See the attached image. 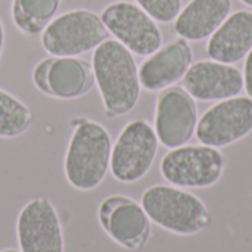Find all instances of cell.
I'll use <instances>...</instances> for the list:
<instances>
[{"label":"cell","mask_w":252,"mask_h":252,"mask_svg":"<svg viewBox=\"0 0 252 252\" xmlns=\"http://www.w3.org/2000/svg\"><path fill=\"white\" fill-rule=\"evenodd\" d=\"M152 19L161 24H170L182 10V0H134Z\"/></svg>","instance_id":"obj_19"},{"label":"cell","mask_w":252,"mask_h":252,"mask_svg":"<svg viewBox=\"0 0 252 252\" xmlns=\"http://www.w3.org/2000/svg\"><path fill=\"white\" fill-rule=\"evenodd\" d=\"M193 63V50L188 40L176 38L149 55L139 68L142 89L155 93L177 84Z\"/></svg>","instance_id":"obj_14"},{"label":"cell","mask_w":252,"mask_h":252,"mask_svg":"<svg viewBox=\"0 0 252 252\" xmlns=\"http://www.w3.org/2000/svg\"><path fill=\"white\" fill-rule=\"evenodd\" d=\"M97 219L105 233L128 251L145 248L152 235V221L142 204L124 195L105 198L97 210Z\"/></svg>","instance_id":"obj_11"},{"label":"cell","mask_w":252,"mask_h":252,"mask_svg":"<svg viewBox=\"0 0 252 252\" xmlns=\"http://www.w3.org/2000/svg\"><path fill=\"white\" fill-rule=\"evenodd\" d=\"M100 18L108 32L136 56L148 58L162 46V32L158 22L136 3L112 1L103 7Z\"/></svg>","instance_id":"obj_7"},{"label":"cell","mask_w":252,"mask_h":252,"mask_svg":"<svg viewBox=\"0 0 252 252\" xmlns=\"http://www.w3.org/2000/svg\"><path fill=\"white\" fill-rule=\"evenodd\" d=\"M112 139L99 123L81 120L71 134L63 171L68 183L81 192H90L102 185L111 165Z\"/></svg>","instance_id":"obj_2"},{"label":"cell","mask_w":252,"mask_h":252,"mask_svg":"<svg viewBox=\"0 0 252 252\" xmlns=\"http://www.w3.org/2000/svg\"><path fill=\"white\" fill-rule=\"evenodd\" d=\"M0 252H21V251H16V250H3V251Z\"/></svg>","instance_id":"obj_23"},{"label":"cell","mask_w":252,"mask_h":252,"mask_svg":"<svg viewBox=\"0 0 252 252\" xmlns=\"http://www.w3.org/2000/svg\"><path fill=\"white\" fill-rule=\"evenodd\" d=\"M35 89L47 97L72 100L86 96L94 84L92 65L80 58L50 56L32 69Z\"/></svg>","instance_id":"obj_8"},{"label":"cell","mask_w":252,"mask_h":252,"mask_svg":"<svg viewBox=\"0 0 252 252\" xmlns=\"http://www.w3.org/2000/svg\"><path fill=\"white\" fill-rule=\"evenodd\" d=\"M232 12V0H190L174 19V31L188 41L210 38Z\"/></svg>","instance_id":"obj_16"},{"label":"cell","mask_w":252,"mask_h":252,"mask_svg":"<svg viewBox=\"0 0 252 252\" xmlns=\"http://www.w3.org/2000/svg\"><path fill=\"white\" fill-rule=\"evenodd\" d=\"M158 137L145 120H133L124 126L111 152V174L120 183H136L152 168L158 152Z\"/></svg>","instance_id":"obj_6"},{"label":"cell","mask_w":252,"mask_h":252,"mask_svg":"<svg viewBox=\"0 0 252 252\" xmlns=\"http://www.w3.org/2000/svg\"><path fill=\"white\" fill-rule=\"evenodd\" d=\"M108 38L100 18L89 9H74L55 16L41 32V46L50 56L77 58L94 50Z\"/></svg>","instance_id":"obj_4"},{"label":"cell","mask_w":252,"mask_h":252,"mask_svg":"<svg viewBox=\"0 0 252 252\" xmlns=\"http://www.w3.org/2000/svg\"><path fill=\"white\" fill-rule=\"evenodd\" d=\"M252 133V99L235 96L219 100L204 112L196 126V139L213 148L230 146Z\"/></svg>","instance_id":"obj_9"},{"label":"cell","mask_w":252,"mask_h":252,"mask_svg":"<svg viewBox=\"0 0 252 252\" xmlns=\"http://www.w3.org/2000/svg\"><path fill=\"white\" fill-rule=\"evenodd\" d=\"M198 105L180 86L162 90L155 102L154 130L159 145L176 149L190 142L198 126Z\"/></svg>","instance_id":"obj_10"},{"label":"cell","mask_w":252,"mask_h":252,"mask_svg":"<svg viewBox=\"0 0 252 252\" xmlns=\"http://www.w3.org/2000/svg\"><path fill=\"white\" fill-rule=\"evenodd\" d=\"M4 40H6V31H4V25L0 19V59H1V53L4 49Z\"/></svg>","instance_id":"obj_21"},{"label":"cell","mask_w":252,"mask_h":252,"mask_svg":"<svg viewBox=\"0 0 252 252\" xmlns=\"http://www.w3.org/2000/svg\"><path fill=\"white\" fill-rule=\"evenodd\" d=\"M62 0H13V25L27 35H37L52 22Z\"/></svg>","instance_id":"obj_17"},{"label":"cell","mask_w":252,"mask_h":252,"mask_svg":"<svg viewBox=\"0 0 252 252\" xmlns=\"http://www.w3.org/2000/svg\"><path fill=\"white\" fill-rule=\"evenodd\" d=\"M224 168L223 152L207 145H185L170 149L159 165L164 180L180 189L213 188L221 180Z\"/></svg>","instance_id":"obj_5"},{"label":"cell","mask_w":252,"mask_h":252,"mask_svg":"<svg viewBox=\"0 0 252 252\" xmlns=\"http://www.w3.org/2000/svg\"><path fill=\"white\" fill-rule=\"evenodd\" d=\"M183 89L195 100L219 102L242 93L244 74L232 63L214 59L198 61L183 77Z\"/></svg>","instance_id":"obj_13"},{"label":"cell","mask_w":252,"mask_h":252,"mask_svg":"<svg viewBox=\"0 0 252 252\" xmlns=\"http://www.w3.org/2000/svg\"><path fill=\"white\" fill-rule=\"evenodd\" d=\"M244 4H247V6H250V7H252V0H241Z\"/></svg>","instance_id":"obj_22"},{"label":"cell","mask_w":252,"mask_h":252,"mask_svg":"<svg viewBox=\"0 0 252 252\" xmlns=\"http://www.w3.org/2000/svg\"><path fill=\"white\" fill-rule=\"evenodd\" d=\"M92 68L108 118L130 114L140 99L139 66L134 55L115 38H106L93 50Z\"/></svg>","instance_id":"obj_1"},{"label":"cell","mask_w":252,"mask_h":252,"mask_svg":"<svg viewBox=\"0 0 252 252\" xmlns=\"http://www.w3.org/2000/svg\"><path fill=\"white\" fill-rule=\"evenodd\" d=\"M34 114L12 93L0 89V137L15 139L28 131L32 126Z\"/></svg>","instance_id":"obj_18"},{"label":"cell","mask_w":252,"mask_h":252,"mask_svg":"<svg viewBox=\"0 0 252 252\" xmlns=\"http://www.w3.org/2000/svg\"><path fill=\"white\" fill-rule=\"evenodd\" d=\"M251 49L252 12L247 9L230 13L207 43V55L211 59L232 65L245 59Z\"/></svg>","instance_id":"obj_15"},{"label":"cell","mask_w":252,"mask_h":252,"mask_svg":"<svg viewBox=\"0 0 252 252\" xmlns=\"http://www.w3.org/2000/svg\"><path fill=\"white\" fill-rule=\"evenodd\" d=\"M16 236L21 252H65L59 214L46 198L24 205L16 220Z\"/></svg>","instance_id":"obj_12"},{"label":"cell","mask_w":252,"mask_h":252,"mask_svg":"<svg viewBox=\"0 0 252 252\" xmlns=\"http://www.w3.org/2000/svg\"><path fill=\"white\" fill-rule=\"evenodd\" d=\"M140 204L152 223L179 236L198 235L211 224V214L204 201L171 185L148 188Z\"/></svg>","instance_id":"obj_3"},{"label":"cell","mask_w":252,"mask_h":252,"mask_svg":"<svg viewBox=\"0 0 252 252\" xmlns=\"http://www.w3.org/2000/svg\"><path fill=\"white\" fill-rule=\"evenodd\" d=\"M244 90L247 92L248 97L252 99V49L245 58L244 65Z\"/></svg>","instance_id":"obj_20"}]
</instances>
